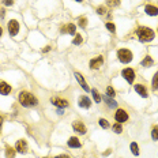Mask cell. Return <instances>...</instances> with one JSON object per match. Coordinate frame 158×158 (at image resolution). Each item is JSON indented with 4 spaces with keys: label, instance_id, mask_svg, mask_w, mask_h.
I'll return each instance as SVG.
<instances>
[{
    "label": "cell",
    "instance_id": "obj_22",
    "mask_svg": "<svg viewBox=\"0 0 158 158\" xmlns=\"http://www.w3.org/2000/svg\"><path fill=\"white\" fill-rule=\"evenodd\" d=\"M105 102H106V104H108V106H109V108H116V106H117V104H116V101H113L112 97L105 98Z\"/></svg>",
    "mask_w": 158,
    "mask_h": 158
},
{
    "label": "cell",
    "instance_id": "obj_24",
    "mask_svg": "<svg viewBox=\"0 0 158 158\" xmlns=\"http://www.w3.org/2000/svg\"><path fill=\"white\" fill-rule=\"evenodd\" d=\"M98 124L101 125L102 128H109V124H108V120H105V119H99V120H98Z\"/></svg>",
    "mask_w": 158,
    "mask_h": 158
},
{
    "label": "cell",
    "instance_id": "obj_5",
    "mask_svg": "<svg viewBox=\"0 0 158 158\" xmlns=\"http://www.w3.org/2000/svg\"><path fill=\"white\" fill-rule=\"evenodd\" d=\"M18 31H19V23H18V20H10L8 22V33H10V36H16L18 34Z\"/></svg>",
    "mask_w": 158,
    "mask_h": 158
},
{
    "label": "cell",
    "instance_id": "obj_14",
    "mask_svg": "<svg viewBox=\"0 0 158 158\" xmlns=\"http://www.w3.org/2000/svg\"><path fill=\"white\" fill-rule=\"evenodd\" d=\"M51 101H52V104L56 105V106H59V108H66V106H68V102H67L66 99H63V98H52Z\"/></svg>",
    "mask_w": 158,
    "mask_h": 158
},
{
    "label": "cell",
    "instance_id": "obj_20",
    "mask_svg": "<svg viewBox=\"0 0 158 158\" xmlns=\"http://www.w3.org/2000/svg\"><path fill=\"white\" fill-rule=\"evenodd\" d=\"M131 151L134 153V156H136V157L139 156V147H138V143H135V142L131 143Z\"/></svg>",
    "mask_w": 158,
    "mask_h": 158
},
{
    "label": "cell",
    "instance_id": "obj_33",
    "mask_svg": "<svg viewBox=\"0 0 158 158\" xmlns=\"http://www.w3.org/2000/svg\"><path fill=\"white\" fill-rule=\"evenodd\" d=\"M97 13L99 14V15H101V14L105 13V8H104V7H98V8H97Z\"/></svg>",
    "mask_w": 158,
    "mask_h": 158
},
{
    "label": "cell",
    "instance_id": "obj_16",
    "mask_svg": "<svg viewBox=\"0 0 158 158\" xmlns=\"http://www.w3.org/2000/svg\"><path fill=\"white\" fill-rule=\"evenodd\" d=\"M81 146L82 145H81V142H79V139L75 138V136H72V138L68 139V147H71V149H79Z\"/></svg>",
    "mask_w": 158,
    "mask_h": 158
},
{
    "label": "cell",
    "instance_id": "obj_35",
    "mask_svg": "<svg viewBox=\"0 0 158 158\" xmlns=\"http://www.w3.org/2000/svg\"><path fill=\"white\" fill-rule=\"evenodd\" d=\"M2 124H3V117L0 116V128H2Z\"/></svg>",
    "mask_w": 158,
    "mask_h": 158
},
{
    "label": "cell",
    "instance_id": "obj_32",
    "mask_svg": "<svg viewBox=\"0 0 158 158\" xmlns=\"http://www.w3.org/2000/svg\"><path fill=\"white\" fill-rule=\"evenodd\" d=\"M13 0H4V2H3V4H4V5H7V7H8V5H11V4H13Z\"/></svg>",
    "mask_w": 158,
    "mask_h": 158
},
{
    "label": "cell",
    "instance_id": "obj_34",
    "mask_svg": "<svg viewBox=\"0 0 158 158\" xmlns=\"http://www.w3.org/2000/svg\"><path fill=\"white\" fill-rule=\"evenodd\" d=\"M56 158H70V157L67 156V154H61V156H57Z\"/></svg>",
    "mask_w": 158,
    "mask_h": 158
},
{
    "label": "cell",
    "instance_id": "obj_21",
    "mask_svg": "<svg viewBox=\"0 0 158 158\" xmlns=\"http://www.w3.org/2000/svg\"><path fill=\"white\" fill-rule=\"evenodd\" d=\"M90 92H92V94H93V98H94V101L95 102H101V95L98 94V92L95 89H92L90 90Z\"/></svg>",
    "mask_w": 158,
    "mask_h": 158
},
{
    "label": "cell",
    "instance_id": "obj_29",
    "mask_svg": "<svg viewBox=\"0 0 158 158\" xmlns=\"http://www.w3.org/2000/svg\"><path fill=\"white\" fill-rule=\"evenodd\" d=\"M82 41H83V38H82L81 36H75V38H74L72 42H74L75 45H79V44H82Z\"/></svg>",
    "mask_w": 158,
    "mask_h": 158
},
{
    "label": "cell",
    "instance_id": "obj_28",
    "mask_svg": "<svg viewBox=\"0 0 158 158\" xmlns=\"http://www.w3.org/2000/svg\"><path fill=\"white\" fill-rule=\"evenodd\" d=\"M106 29L109 31H112V33H115V31H116V27H115V25H113L112 22H108L106 23Z\"/></svg>",
    "mask_w": 158,
    "mask_h": 158
},
{
    "label": "cell",
    "instance_id": "obj_23",
    "mask_svg": "<svg viewBox=\"0 0 158 158\" xmlns=\"http://www.w3.org/2000/svg\"><path fill=\"white\" fill-rule=\"evenodd\" d=\"M112 130L115 131L116 134H120V132L123 131V128H121V123H117V124H115V125L112 127Z\"/></svg>",
    "mask_w": 158,
    "mask_h": 158
},
{
    "label": "cell",
    "instance_id": "obj_1",
    "mask_svg": "<svg viewBox=\"0 0 158 158\" xmlns=\"http://www.w3.org/2000/svg\"><path fill=\"white\" fill-rule=\"evenodd\" d=\"M19 102H20V105H22V106H26V108L36 106V105L38 104L37 98L34 97L33 94L27 93V92H22V93L19 94Z\"/></svg>",
    "mask_w": 158,
    "mask_h": 158
},
{
    "label": "cell",
    "instance_id": "obj_37",
    "mask_svg": "<svg viewBox=\"0 0 158 158\" xmlns=\"http://www.w3.org/2000/svg\"><path fill=\"white\" fill-rule=\"evenodd\" d=\"M77 2H83V0H77Z\"/></svg>",
    "mask_w": 158,
    "mask_h": 158
},
{
    "label": "cell",
    "instance_id": "obj_38",
    "mask_svg": "<svg viewBox=\"0 0 158 158\" xmlns=\"http://www.w3.org/2000/svg\"><path fill=\"white\" fill-rule=\"evenodd\" d=\"M44 158H46V157H44Z\"/></svg>",
    "mask_w": 158,
    "mask_h": 158
},
{
    "label": "cell",
    "instance_id": "obj_13",
    "mask_svg": "<svg viewBox=\"0 0 158 158\" xmlns=\"http://www.w3.org/2000/svg\"><path fill=\"white\" fill-rule=\"evenodd\" d=\"M11 93V86L8 83H5V82H2L0 83V94L2 95H7Z\"/></svg>",
    "mask_w": 158,
    "mask_h": 158
},
{
    "label": "cell",
    "instance_id": "obj_12",
    "mask_svg": "<svg viewBox=\"0 0 158 158\" xmlns=\"http://www.w3.org/2000/svg\"><path fill=\"white\" fill-rule=\"evenodd\" d=\"M145 11H146V14H147V15H150V16H157L158 15V8L156 7V5L147 4L145 7Z\"/></svg>",
    "mask_w": 158,
    "mask_h": 158
},
{
    "label": "cell",
    "instance_id": "obj_17",
    "mask_svg": "<svg viewBox=\"0 0 158 158\" xmlns=\"http://www.w3.org/2000/svg\"><path fill=\"white\" fill-rule=\"evenodd\" d=\"M140 64H142L145 68H146V67H151V66H153V59H151L150 56H146L145 59L140 61Z\"/></svg>",
    "mask_w": 158,
    "mask_h": 158
},
{
    "label": "cell",
    "instance_id": "obj_18",
    "mask_svg": "<svg viewBox=\"0 0 158 158\" xmlns=\"http://www.w3.org/2000/svg\"><path fill=\"white\" fill-rule=\"evenodd\" d=\"M63 31H66V33L72 34V36H74V34H75V25H72V23H68V25H67L66 27L63 29Z\"/></svg>",
    "mask_w": 158,
    "mask_h": 158
},
{
    "label": "cell",
    "instance_id": "obj_25",
    "mask_svg": "<svg viewBox=\"0 0 158 158\" xmlns=\"http://www.w3.org/2000/svg\"><path fill=\"white\" fill-rule=\"evenodd\" d=\"M106 94H108V97H115V95H116V92L113 90V87L108 86V89H106Z\"/></svg>",
    "mask_w": 158,
    "mask_h": 158
},
{
    "label": "cell",
    "instance_id": "obj_9",
    "mask_svg": "<svg viewBox=\"0 0 158 158\" xmlns=\"http://www.w3.org/2000/svg\"><path fill=\"white\" fill-rule=\"evenodd\" d=\"M102 63H104V57L102 56H97L95 59H93V60H90V68H93V70H97L99 68V67L102 66Z\"/></svg>",
    "mask_w": 158,
    "mask_h": 158
},
{
    "label": "cell",
    "instance_id": "obj_30",
    "mask_svg": "<svg viewBox=\"0 0 158 158\" xmlns=\"http://www.w3.org/2000/svg\"><path fill=\"white\" fill-rule=\"evenodd\" d=\"M108 3H109L110 7H117L119 3H120V0H108Z\"/></svg>",
    "mask_w": 158,
    "mask_h": 158
},
{
    "label": "cell",
    "instance_id": "obj_6",
    "mask_svg": "<svg viewBox=\"0 0 158 158\" xmlns=\"http://www.w3.org/2000/svg\"><path fill=\"white\" fill-rule=\"evenodd\" d=\"M115 119H116V121L117 123H124V121H127L128 120V115H127V112H125L124 109H119L117 112H116V115H115Z\"/></svg>",
    "mask_w": 158,
    "mask_h": 158
},
{
    "label": "cell",
    "instance_id": "obj_27",
    "mask_svg": "<svg viewBox=\"0 0 158 158\" xmlns=\"http://www.w3.org/2000/svg\"><path fill=\"white\" fill-rule=\"evenodd\" d=\"M153 89L154 90L158 89V72L154 75V78H153Z\"/></svg>",
    "mask_w": 158,
    "mask_h": 158
},
{
    "label": "cell",
    "instance_id": "obj_19",
    "mask_svg": "<svg viewBox=\"0 0 158 158\" xmlns=\"http://www.w3.org/2000/svg\"><path fill=\"white\" fill-rule=\"evenodd\" d=\"M5 157L15 158V150H14V147H7V150H5Z\"/></svg>",
    "mask_w": 158,
    "mask_h": 158
},
{
    "label": "cell",
    "instance_id": "obj_15",
    "mask_svg": "<svg viewBox=\"0 0 158 158\" xmlns=\"http://www.w3.org/2000/svg\"><path fill=\"white\" fill-rule=\"evenodd\" d=\"M135 92L138 93L140 97H143V98L147 97V90H146V87L143 84H135Z\"/></svg>",
    "mask_w": 158,
    "mask_h": 158
},
{
    "label": "cell",
    "instance_id": "obj_7",
    "mask_svg": "<svg viewBox=\"0 0 158 158\" xmlns=\"http://www.w3.org/2000/svg\"><path fill=\"white\" fill-rule=\"evenodd\" d=\"M15 150L18 151V153H26L27 151V142H26L25 139H20L16 142V145H15Z\"/></svg>",
    "mask_w": 158,
    "mask_h": 158
},
{
    "label": "cell",
    "instance_id": "obj_31",
    "mask_svg": "<svg viewBox=\"0 0 158 158\" xmlns=\"http://www.w3.org/2000/svg\"><path fill=\"white\" fill-rule=\"evenodd\" d=\"M86 25H87L86 18H79V26L81 27H86Z\"/></svg>",
    "mask_w": 158,
    "mask_h": 158
},
{
    "label": "cell",
    "instance_id": "obj_2",
    "mask_svg": "<svg viewBox=\"0 0 158 158\" xmlns=\"http://www.w3.org/2000/svg\"><path fill=\"white\" fill-rule=\"evenodd\" d=\"M136 36L142 42H149L154 38V31L149 27H139L136 31Z\"/></svg>",
    "mask_w": 158,
    "mask_h": 158
},
{
    "label": "cell",
    "instance_id": "obj_3",
    "mask_svg": "<svg viewBox=\"0 0 158 158\" xmlns=\"http://www.w3.org/2000/svg\"><path fill=\"white\" fill-rule=\"evenodd\" d=\"M117 57L121 63H130L132 60V53L128 49H119L117 52Z\"/></svg>",
    "mask_w": 158,
    "mask_h": 158
},
{
    "label": "cell",
    "instance_id": "obj_10",
    "mask_svg": "<svg viewBox=\"0 0 158 158\" xmlns=\"http://www.w3.org/2000/svg\"><path fill=\"white\" fill-rule=\"evenodd\" d=\"M78 105H79V106H81V108H84V109H89V108L92 106V102H90V98H89V97H86V95H83V97H81V98H79Z\"/></svg>",
    "mask_w": 158,
    "mask_h": 158
},
{
    "label": "cell",
    "instance_id": "obj_26",
    "mask_svg": "<svg viewBox=\"0 0 158 158\" xmlns=\"http://www.w3.org/2000/svg\"><path fill=\"white\" fill-rule=\"evenodd\" d=\"M151 138H153L154 140H158V125L154 127L153 131H151Z\"/></svg>",
    "mask_w": 158,
    "mask_h": 158
},
{
    "label": "cell",
    "instance_id": "obj_11",
    "mask_svg": "<svg viewBox=\"0 0 158 158\" xmlns=\"http://www.w3.org/2000/svg\"><path fill=\"white\" fill-rule=\"evenodd\" d=\"M75 78H77L78 83L81 84L82 87H83V90H84V92H90V87L87 86V83H86V82H84V79H83V77H82V74H79V72H75Z\"/></svg>",
    "mask_w": 158,
    "mask_h": 158
},
{
    "label": "cell",
    "instance_id": "obj_36",
    "mask_svg": "<svg viewBox=\"0 0 158 158\" xmlns=\"http://www.w3.org/2000/svg\"><path fill=\"white\" fill-rule=\"evenodd\" d=\"M2 34H3V31H2V27H0V37H2Z\"/></svg>",
    "mask_w": 158,
    "mask_h": 158
},
{
    "label": "cell",
    "instance_id": "obj_8",
    "mask_svg": "<svg viewBox=\"0 0 158 158\" xmlns=\"http://www.w3.org/2000/svg\"><path fill=\"white\" fill-rule=\"evenodd\" d=\"M72 128H74L75 132L81 134V135L86 134V127H84V124L82 121H74L72 123Z\"/></svg>",
    "mask_w": 158,
    "mask_h": 158
},
{
    "label": "cell",
    "instance_id": "obj_4",
    "mask_svg": "<svg viewBox=\"0 0 158 158\" xmlns=\"http://www.w3.org/2000/svg\"><path fill=\"white\" fill-rule=\"evenodd\" d=\"M121 75L124 77V79L128 83H134V79H135V72L132 68H124L121 71Z\"/></svg>",
    "mask_w": 158,
    "mask_h": 158
}]
</instances>
